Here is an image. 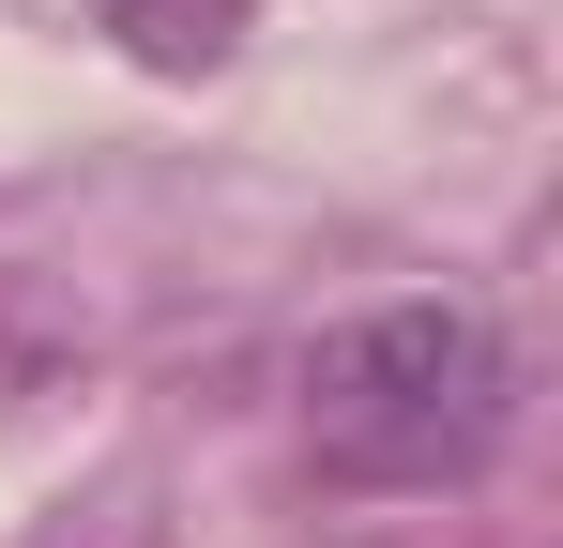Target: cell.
Instances as JSON below:
<instances>
[{"mask_svg": "<svg viewBox=\"0 0 563 548\" xmlns=\"http://www.w3.org/2000/svg\"><path fill=\"white\" fill-rule=\"evenodd\" d=\"M518 427V351L472 305H380L305 351V457L335 487H457Z\"/></svg>", "mask_w": 563, "mask_h": 548, "instance_id": "cell-1", "label": "cell"}, {"mask_svg": "<svg viewBox=\"0 0 563 548\" xmlns=\"http://www.w3.org/2000/svg\"><path fill=\"white\" fill-rule=\"evenodd\" d=\"M92 15L153 62V77H198V62H229V31H244L260 0H92Z\"/></svg>", "mask_w": 563, "mask_h": 548, "instance_id": "cell-2", "label": "cell"}]
</instances>
